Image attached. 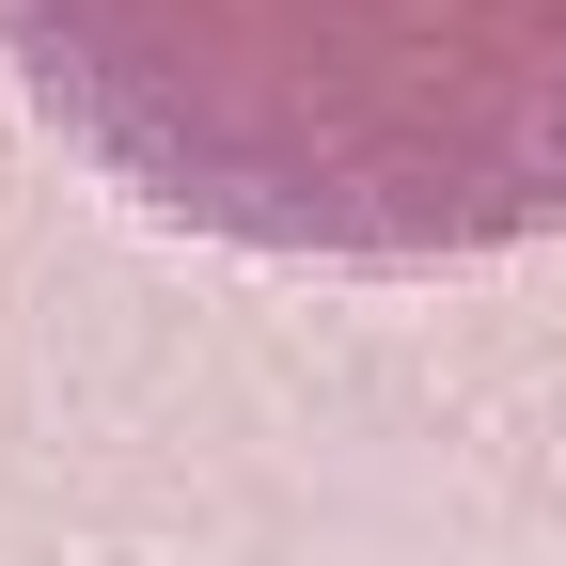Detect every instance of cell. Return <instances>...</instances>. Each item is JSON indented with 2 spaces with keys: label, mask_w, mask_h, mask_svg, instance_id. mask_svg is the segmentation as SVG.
<instances>
[{
  "label": "cell",
  "mask_w": 566,
  "mask_h": 566,
  "mask_svg": "<svg viewBox=\"0 0 566 566\" xmlns=\"http://www.w3.org/2000/svg\"><path fill=\"white\" fill-rule=\"evenodd\" d=\"M0 63L126 205L237 252L566 237V0H0Z\"/></svg>",
  "instance_id": "obj_1"
}]
</instances>
